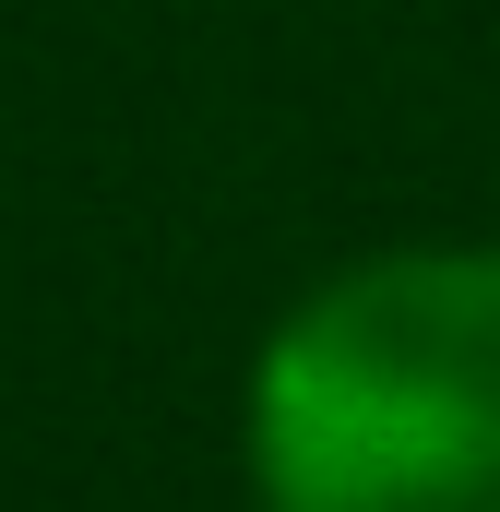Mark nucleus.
Instances as JSON below:
<instances>
[{
  "instance_id": "obj_1",
  "label": "nucleus",
  "mask_w": 500,
  "mask_h": 512,
  "mask_svg": "<svg viewBox=\"0 0 500 512\" xmlns=\"http://www.w3.org/2000/svg\"><path fill=\"white\" fill-rule=\"evenodd\" d=\"M250 512H500V239L310 274L239 370Z\"/></svg>"
}]
</instances>
